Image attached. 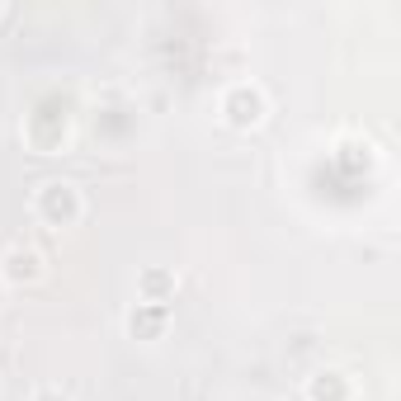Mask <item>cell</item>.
I'll list each match as a JSON object with an SVG mask.
<instances>
[{
  "mask_svg": "<svg viewBox=\"0 0 401 401\" xmlns=\"http://www.w3.org/2000/svg\"><path fill=\"white\" fill-rule=\"evenodd\" d=\"M10 274H38V260H33V255H19V250H15V255H10Z\"/></svg>",
  "mask_w": 401,
  "mask_h": 401,
  "instance_id": "6da1fadb",
  "label": "cell"
}]
</instances>
